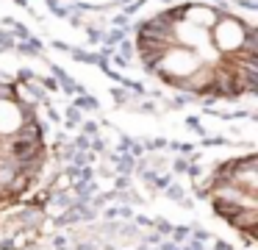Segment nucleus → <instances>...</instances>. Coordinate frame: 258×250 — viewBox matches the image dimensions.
<instances>
[{
    "mask_svg": "<svg viewBox=\"0 0 258 250\" xmlns=\"http://www.w3.org/2000/svg\"><path fill=\"white\" fill-rule=\"evenodd\" d=\"M136 53L169 89L203 100H239L255 92L258 31L250 14L217 3H178L147 17Z\"/></svg>",
    "mask_w": 258,
    "mask_h": 250,
    "instance_id": "obj_1",
    "label": "nucleus"
},
{
    "mask_svg": "<svg viewBox=\"0 0 258 250\" xmlns=\"http://www.w3.org/2000/svg\"><path fill=\"white\" fill-rule=\"evenodd\" d=\"M206 194L214 214L233 228L247 244H255L258 217V159L252 150L228 159L211 170L206 181Z\"/></svg>",
    "mask_w": 258,
    "mask_h": 250,
    "instance_id": "obj_3",
    "label": "nucleus"
},
{
    "mask_svg": "<svg viewBox=\"0 0 258 250\" xmlns=\"http://www.w3.org/2000/svg\"><path fill=\"white\" fill-rule=\"evenodd\" d=\"M45 164L47 139L34 100L14 81L0 78V206L25 197Z\"/></svg>",
    "mask_w": 258,
    "mask_h": 250,
    "instance_id": "obj_2",
    "label": "nucleus"
}]
</instances>
